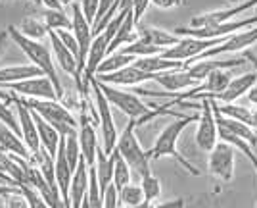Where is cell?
I'll return each instance as SVG.
<instances>
[{"label": "cell", "instance_id": "cell-1", "mask_svg": "<svg viewBox=\"0 0 257 208\" xmlns=\"http://www.w3.org/2000/svg\"><path fill=\"white\" fill-rule=\"evenodd\" d=\"M198 118H200V114L179 116V118H175L171 123H167V125L163 127V131L158 135L154 147H152L150 151H146V153H148V158H163V156H169V158H175L188 174L200 175V170H198L190 160H186V158L179 153V149H177V143H179L181 133L184 131L190 123H196Z\"/></svg>", "mask_w": 257, "mask_h": 208}, {"label": "cell", "instance_id": "cell-2", "mask_svg": "<svg viewBox=\"0 0 257 208\" xmlns=\"http://www.w3.org/2000/svg\"><path fill=\"white\" fill-rule=\"evenodd\" d=\"M6 31L10 35V41H14V43L22 48V52L29 58V62H31L33 66L39 67V70L43 72V76H46L52 81L54 89H56V93H58V99H62V97H64V89H62L60 77H58V72H56V64H54V60H52L50 48H48L46 44L41 43V41H31V39L20 35L18 29H16V25H10Z\"/></svg>", "mask_w": 257, "mask_h": 208}, {"label": "cell", "instance_id": "cell-3", "mask_svg": "<svg viewBox=\"0 0 257 208\" xmlns=\"http://www.w3.org/2000/svg\"><path fill=\"white\" fill-rule=\"evenodd\" d=\"M23 104L29 110H33L35 114H39L44 121H48L56 131L60 133L62 137L69 135V133L77 131V125H79V120L75 116L65 108L64 104H60L58 100H43V99H22Z\"/></svg>", "mask_w": 257, "mask_h": 208}, {"label": "cell", "instance_id": "cell-4", "mask_svg": "<svg viewBox=\"0 0 257 208\" xmlns=\"http://www.w3.org/2000/svg\"><path fill=\"white\" fill-rule=\"evenodd\" d=\"M135 120H128V125L125 127V131L117 137V145H115V153L127 162V166L131 168V172H137L140 177L152 174L150 168V158L148 153L142 149V145L137 139L135 133Z\"/></svg>", "mask_w": 257, "mask_h": 208}, {"label": "cell", "instance_id": "cell-5", "mask_svg": "<svg viewBox=\"0 0 257 208\" xmlns=\"http://www.w3.org/2000/svg\"><path fill=\"white\" fill-rule=\"evenodd\" d=\"M92 85V93H94V104H96V116L100 121V131H102V151L106 154H111L115 145H117V127H115V121L111 116V106L106 100V97L102 95V91L98 89L94 77L88 81Z\"/></svg>", "mask_w": 257, "mask_h": 208}, {"label": "cell", "instance_id": "cell-6", "mask_svg": "<svg viewBox=\"0 0 257 208\" xmlns=\"http://www.w3.org/2000/svg\"><path fill=\"white\" fill-rule=\"evenodd\" d=\"M223 39H194V37H179V41L173 44L171 48L163 50L160 56L175 62H182L184 66L192 64L200 54H204L205 50L213 48L221 43Z\"/></svg>", "mask_w": 257, "mask_h": 208}, {"label": "cell", "instance_id": "cell-7", "mask_svg": "<svg viewBox=\"0 0 257 208\" xmlns=\"http://www.w3.org/2000/svg\"><path fill=\"white\" fill-rule=\"evenodd\" d=\"M200 118H198V127H196V145L205 151L211 153L213 147L219 143V135H217V121H215V114L211 108V100L202 99L200 100Z\"/></svg>", "mask_w": 257, "mask_h": 208}, {"label": "cell", "instance_id": "cell-8", "mask_svg": "<svg viewBox=\"0 0 257 208\" xmlns=\"http://www.w3.org/2000/svg\"><path fill=\"white\" fill-rule=\"evenodd\" d=\"M12 93L16 97H22V99H43V100H60L58 99V93L54 89L52 81L46 76H37L29 77V79H23L20 83H14L8 85Z\"/></svg>", "mask_w": 257, "mask_h": 208}, {"label": "cell", "instance_id": "cell-9", "mask_svg": "<svg viewBox=\"0 0 257 208\" xmlns=\"http://www.w3.org/2000/svg\"><path fill=\"white\" fill-rule=\"evenodd\" d=\"M207 170L217 179L230 181L232 175H234V149L225 141L217 143L213 147V151L209 153Z\"/></svg>", "mask_w": 257, "mask_h": 208}, {"label": "cell", "instance_id": "cell-10", "mask_svg": "<svg viewBox=\"0 0 257 208\" xmlns=\"http://www.w3.org/2000/svg\"><path fill=\"white\" fill-rule=\"evenodd\" d=\"M71 33H73L77 46H79V74L83 77L86 54H88V48L92 43V25L85 20L83 12L79 8V2L71 4Z\"/></svg>", "mask_w": 257, "mask_h": 208}, {"label": "cell", "instance_id": "cell-11", "mask_svg": "<svg viewBox=\"0 0 257 208\" xmlns=\"http://www.w3.org/2000/svg\"><path fill=\"white\" fill-rule=\"evenodd\" d=\"M257 43V25L255 27H249V29H242V31H236V33L225 37L221 43L205 50L204 54H200L198 58H211V56L219 54H230V52H242L247 50L251 44Z\"/></svg>", "mask_w": 257, "mask_h": 208}, {"label": "cell", "instance_id": "cell-12", "mask_svg": "<svg viewBox=\"0 0 257 208\" xmlns=\"http://www.w3.org/2000/svg\"><path fill=\"white\" fill-rule=\"evenodd\" d=\"M46 37L50 39V52H52L54 64L60 67L62 72L69 74L71 77H75L79 89L85 91V83H83V77H81V74H79V62H77V58L65 48L64 44H62V41L58 39V35L54 33V31H48Z\"/></svg>", "mask_w": 257, "mask_h": 208}, {"label": "cell", "instance_id": "cell-13", "mask_svg": "<svg viewBox=\"0 0 257 208\" xmlns=\"http://www.w3.org/2000/svg\"><path fill=\"white\" fill-rule=\"evenodd\" d=\"M77 139H79V149H81V158L85 160L88 168H92L96 162V151H98V135L94 125L88 121L86 114H81L79 125H77Z\"/></svg>", "mask_w": 257, "mask_h": 208}, {"label": "cell", "instance_id": "cell-14", "mask_svg": "<svg viewBox=\"0 0 257 208\" xmlns=\"http://www.w3.org/2000/svg\"><path fill=\"white\" fill-rule=\"evenodd\" d=\"M257 6V0H244L236 6H230L226 10H215V12H207V14H200V16H194L190 23L186 27H204V25H217V23H225L234 20L238 14L246 10H253Z\"/></svg>", "mask_w": 257, "mask_h": 208}, {"label": "cell", "instance_id": "cell-15", "mask_svg": "<svg viewBox=\"0 0 257 208\" xmlns=\"http://www.w3.org/2000/svg\"><path fill=\"white\" fill-rule=\"evenodd\" d=\"M246 64V58H228V60H213V58H202V60H194L192 64L184 67V72L192 77L194 81L202 83L209 74H213L217 70H232L236 66Z\"/></svg>", "mask_w": 257, "mask_h": 208}, {"label": "cell", "instance_id": "cell-16", "mask_svg": "<svg viewBox=\"0 0 257 208\" xmlns=\"http://www.w3.org/2000/svg\"><path fill=\"white\" fill-rule=\"evenodd\" d=\"M12 102H16V110H18V123H20V135H22L25 147L29 149L31 154H37L41 151V143H39V135H37V125L33 120V112L18 97H14Z\"/></svg>", "mask_w": 257, "mask_h": 208}, {"label": "cell", "instance_id": "cell-17", "mask_svg": "<svg viewBox=\"0 0 257 208\" xmlns=\"http://www.w3.org/2000/svg\"><path fill=\"white\" fill-rule=\"evenodd\" d=\"M100 83H106V85H113V87H133V85H140V83H146V81H154L152 74L142 72L140 67H137L135 64L123 67L119 72L113 74H106V76H98L94 77Z\"/></svg>", "mask_w": 257, "mask_h": 208}, {"label": "cell", "instance_id": "cell-18", "mask_svg": "<svg viewBox=\"0 0 257 208\" xmlns=\"http://www.w3.org/2000/svg\"><path fill=\"white\" fill-rule=\"evenodd\" d=\"M257 85V74L251 70L249 74H244V76L232 77L230 83L226 85V89L215 97V102H223V104H230V102H236L238 99H242L249 89Z\"/></svg>", "mask_w": 257, "mask_h": 208}, {"label": "cell", "instance_id": "cell-19", "mask_svg": "<svg viewBox=\"0 0 257 208\" xmlns=\"http://www.w3.org/2000/svg\"><path fill=\"white\" fill-rule=\"evenodd\" d=\"M154 81L163 87L169 95H179L181 91H190V89L198 87V81H194L184 70H177V72H165V74H158L154 76Z\"/></svg>", "mask_w": 257, "mask_h": 208}, {"label": "cell", "instance_id": "cell-20", "mask_svg": "<svg viewBox=\"0 0 257 208\" xmlns=\"http://www.w3.org/2000/svg\"><path fill=\"white\" fill-rule=\"evenodd\" d=\"M86 189H88V166L81 158L71 177V185H69V208H81Z\"/></svg>", "mask_w": 257, "mask_h": 208}, {"label": "cell", "instance_id": "cell-21", "mask_svg": "<svg viewBox=\"0 0 257 208\" xmlns=\"http://www.w3.org/2000/svg\"><path fill=\"white\" fill-rule=\"evenodd\" d=\"M33 112V110H31ZM33 120H35V125H37V135H39V143H41V149L46 151L50 156H56V151L60 147V141H62V135L54 129L48 121H44L39 114L33 112Z\"/></svg>", "mask_w": 257, "mask_h": 208}, {"label": "cell", "instance_id": "cell-22", "mask_svg": "<svg viewBox=\"0 0 257 208\" xmlns=\"http://www.w3.org/2000/svg\"><path fill=\"white\" fill-rule=\"evenodd\" d=\"M0 149L4 153L12 154V156H20V158H25V160H33V154L25 147L22 135L8 129L6 125H0Z\"/></svg>", "mask_w": 257, "mask_h": 208}, {"label": "cell", "instance_id": "cell-23", "mask_svg": "<svg viewBox=\"0 0 257 208\" xmlns=\"http://www.w3.org/2000/svg\"><path fill=\"white\" fill-rule=\"evenodd\" d=\"M135 66L140 67L142 72L158 76V74H165V72H177V70H184L182 62H175V60H167L163 56H146V58H137Z\"/></svg>", "mask_w": 257, "mask_h": 208}, {"label": "cell", "instance_id": "cell-24", "mask_svg": "<svg viewBox=\"0 0 257 208\" xmlns=\"http://www.w3.org/2000/svg\"><path fill=\"white\" fill-rule=\"evenodd\" d=\"M113 162H115V154H106L102 151V147H98L96 151V162H94V172H96L98 187L100 193L104 195L107 185H111V175H113Z\"/></svg>", "mask_w": 257, "mask_h": 208}, {"label": "cell", "instance_id": "cell-25", "mask_svg": "<svg viewBox=\"0 0 257 208\" xmlns=\"http://www.w3.org/2000/svg\"><path fill=\"white\" fill-rule=\"evenodd\" d=\"M37 76H43V72L39 67H35L33 64H18V66L0 67V87H8V85H14V83H20L23 79Z\"/></svg>", "mask_w": 257, "mask_h": 208}, {"label": "cell", "instance_id": "cell-26", "mask_svg": "<svg viewBox=\"0 0 257 208\" xmlns=\"http://www.w3.org/2000/svg\"><path fill=\"white\" fill-rule=\"evenodd\" d=\"M137 39H139V31H137V23H135V20H133V10H131L127 16H125V20L121 22V25H119L115 37L111 39L109 48H107V54L115 52V50H119V48L125 46V44L135 43Z\"/></svg>", "mask_w": 257, "mask_h": 208}, {"label": "cell", "instance_id": "cell-27", "mask_svg": "<svg viewBox=\"0 0 257 208\" xmlns=\"http://www.w3.org/2000/svg\"><path fill=\"white\" fill-rule=\"evenodd\" d=\"M135 60H137L135 56L123 54L121 50H115V52L107 54L106 58L100 62V66L96 67V74H94V77L106 76V74H113V72H119V70H123V67L135 64Z\"/></svg>", "mask_w": 257, "mask_h": 208}, {"label": "cell", "instance_id": "cell-28", "mask_svg": "<svg viewBox=\"0 0 257 208\" xmlns=\"http://www.w3.org/2000/svg\"><path fill=\"white\" fill-rule=\"evenodd\" d=\"M16 29H18V33L20 35L27 37V39H31V41H43L44 37L48 35V29H46V25H44L43 20L33 18V16L23 18Z\"/></svg>", "mask_w": 257, "mask_h": 208}, {"label": "cell", "instance_id": "cell-29", "mask_svg": "<svg viewBox=\"0 0 257 208\" xmlns=\"http://www.w3.org/2000/svg\"><path fill=\"white\" fill-rule=\"evenodd\" d=\"M217 112L225 118L242 121V123H246L253 129V116H251V108H247V106H240L236 102H230V104H219L217 102Z\"/></svg>", "mask_w": 257, "mask_h": 208}, {"label": "cell", "instance_id": "cell-30", "mask_svg": "<svg viewBox=\"0 0 257 208\" xmlns=\"http://www.w3.org/2000/svg\"><path fill=\"white\" fill-rule=\"evenodd\" d=\"M139 35L146 37L154 46H158L161 52L171 48L173 44L179 41V37L175 33H169V31H161V29H137Z\"/></svg>", "mask_w": 257, "mask_h": 208}, {"label": "cell", "instance_id": "cell-31", "mask_svg": "<svg viewBox=\"0 0 257 208\" xmlns=\"http://www.w3.org/2000/svg\"><path fill=\"white\" fill-rule=\"evenodd\" d=\"M43 22L48 31H60V29L71 31V18L64 10H44Z\"/></svg>", "mask_w": 257, "mask_h": 208}, {"label": "cell", "instance_id": "cell-32", "mask_svg": "<svg viewBox=\"0 0 257 208\" xmlns=\"http://www.w3.org/2000/svg\"><path fill=\"white\" fill-rule=\"evenodd\" d=\"M113 154H115V162H113V175H111V185L115 187L117 191H121L125 185H128L131 183V168L127 166V162L119 156L115 151H113Z\"/></svg>", "mask_w": 257, "mask_h": 208}, {"label": "cell", "instance_id": "cell-33", "mask_svg": "<svg viewBox=\"0 0 257 208\" xmlns=\"http://www.w3.org/2000/svg\"><path fill=\"white\" fill-rule=\"evenodd\" d=\"M117 200H119V208L137 206V204H140V202H144V195H142L140 185L128 183V185H125L121 191H117Z\"/></svg>", "mask_w": 257, "mask_h": 208}, {"label": "cell", "instance_id": "cell-34", "mask_svg": "<svg viewBox=\"0 0 257 208\" xmlns=\"http://www.w3.org/2000/svg\"><path fill=\"white\" fill-rule=\"evenodd\" d=\"M64 153H65V160L69 168L75 172L77 164L81 160V149H79V139H77V131L69 133L64 137Z\"/></svg>", "mask_w": 257, "mask_h": 208}, {"label": "cell", "instance_id": "cell-35", "mask_svg": "<svg viewBox=\"0 0 257 208\" xmlns=\"http://www.w3.org/2000/svg\"><path fill=\"white\" fill-rule=\"evenodd\" d=\"M140 189H142L144 200L150 202V204L154 200H158L161 195V183L154 174H148V175H144V177H140Z\"/></svg>", "mask_w": 257, "mask_h": 208}, {"label": "cell", "instance_id": "cell-36", "mask_svg": "<svg viewBox=\"0 0 257 208\" xmlns=\"http://www.w3.org/2000/svg\"><path fill=\"white\" fill-rule=\"evenodd\" d=\"M0 125H6L12 131L20 133V123H18V116L12 112L8 102L0 97Z\"/></svg>", "mask_w": 257, "mask_h": 208}, {"label": "cell", "instance_id": "cell-37", "mask_svg": "<svg viewBox=\"0 0 257 208\" xmlns=\"http://www.w3.org/2000/svg\"><path fill=\"white\" fill-rule=\"evenodd\" d=\"M18 189L22 191V195L25 197L29 208H48V204L44 202V198L41 197V193L37 189H33L31 185H20Z\"/></svg>", "mask_w": 257, "mask_h": 208}, {"label": "cell", "instance_id": "cell-38", "mask_svg": "<svg viewBox=\"0 0 257 208\" xmlns=\"http://www.w3.org/2000/svg\"><path fill=\"white\" fill-rule=\"evenodd\" d=\"M54 33L58 35V39L62 41V44H64L71 54L75 56L77 62H79V46H77V41H75V37H73V33L67 31V29H60V31H54Z\"/></svg>", "mask_w": 257, "mask_h": 208}, {"label": "cell", "instance_id": "cell-39", "mask_svg": "<svg viewBox=\"0 0 257 208\" xmlns=\"http://www.w3.org/2000/svg\"><path fill=\"white\" fill-rule=\"evenodd\" d=\"M2 198H4V206L2 208H29L27 206V200H25V197L22 195L20 189H14L12 193L4 195Z\"/></svg>", "mask_w": 257, "mask_h": 208}, {"label": "cell", "instance_id": "cell-40", "mask_svg": "<svg viewBox=\"0 0 257 208\" xmlns=\"http://www.w3.org/2000/svg\"><path fill=\"white\" fill-rule=\"evenodd\" d=\"M98 2H100V0H81V2H79V8H81L83 16H85V20L90 23V25L94 23V18H96Z\"/></svg>", "mask_w": 257, "mask_h": 208}, {"label": "cell", "instance_id": "cell-41", "mask_svg": "<svg viewBox=\"0 0 257 208\" xmlns=\"http://www.w3.org/2000/svg\"><path fill=\"white\" fill-rule=\"evenodd\" d=\"M102 208H119L117 189L113 185H107V189L102 195Z\"/></svg>", "mask_w": 257, "mask_h": 208}, {"label": "cell", "instance_id": "cell-42", "mask_svg": "<svg viewBox=\"0 0 257 208\" xmlns=\"http://www.w3.org/2000/svg\"><path fill=\"white\" fill-rule=\"evenodd\" d=\"M148 6H150V0H133V20L137 25L142 20V16L146 14Z\"/></svg>", "mask_w": 257, "mask_h": 208}, {"label": "cell", "instance_id": "cell-43", "mask_svg": "<svg viewBox=\"0 0 257 208\" xmlns=\"http://www.w3.org/2000/svg\"><path fill=\"white\" fill-rule=\"evenodd\" d=\"M150 4H154L160 10H171V8L182 6V0H150Z\"/></svg>", "mask_w": 257, "mask_h": 208}, {"label": "cell", "instance_id": "cell-44", "mask_svg": "<svg viewBox=\"0 0 257 208\" xmlns=\"http://www.w3.org/2000/svg\"><path fill=\"white\" fill-rule=\"evenodd\" d=\"M148 208H184V198H173V200H165V202H156V204H150Z\"/></svg>", "mask_w": 257, "mask_h": 208}, {"label": "cell", "instance_id": "cell-45", "mask_svg": "<svg viewBox=\"0 0 257 208\" xmlns=\"http://www.w3.org/2000/svg\"><path fill=\"white\" fill-rule=\"evenodd\" d=\"M39 4H43L46 10H64L60 0H39Z\"/></svg>", "mask_w": 257, "mask_h": 208}, {"label": "cell", "instance_id": "cell-46", "mask_svg": "<svg viewBox=\"0 0 257 208\" xmlns=\"http://www.w3.org/2000/svg\"><path fill=\"white\" fill-rule=\"evenodd\" d=\"M8 43H10V35H8V31H0V56L4 54V50H6Z\"/></svg>", "mask_w": 257, "mask_h": 208}, {"label": "cell", "instance_id": "cell-47", "mask_svg": "<svg viewBox=\"0 0 257 208\" xmlns=\"http://www.w3.org/2000/svg\"><path fill=\"white\" fill-rule=\"evenodd\" d=\"M244 58H246V62H251V66H253V72L257 74V54L249 52V50H244Z\"/></svg>", "mask_w": 257, "mask_h": 208}, {"label": "cell", "instance_id": "cell-48", "mask_svg": "<svg viewBox=\"0 0 257 208\" xmlns=\"http://www.w3.org/2000/svg\"><path fill=\"white\" fill-rule=\"evenodd\" d=\"M14 189H18V187H12V185H0V197H4V195H8V193H12Z\"/></svg>", "mask_w": 257, "mask_h": 208}, {"label": "cell", "instance_id": "cell-49", "mask_svg": "<svg viewBox=\"0 0 257 208\" xmlns=\"http://www.w3.org/2000/svg\"><path fill=\"white\" fill-rule=\"evenodd\" d=\"M148 206H150V202L144 200V202H140V204H137V206H123V208H148Z\"/></svg>", "mask_w": 257, "mask_h": 208}, {"label": "cell", "instance_id": "cell-50", "mask_svg": "<svg viewBox=\"0 0 257 208\" xmlns=\"http://www.w3.org/2000/svg\"><path fill=\"white\" fill-rule=\"evenodd\" d=\"M73 2H75V0H60V4H62V6H71Z\"/></svg>", "mask_w": 257, "mask_h": 208}, {"label": "cell", "instance_id": "cell-51", "mask_svg": "<svg viewBox=\"0 0 257 208\" xmlns=\"http://www.w3.org/2000/svg\"><path fill=\"white\" fill-rule=\"evenodd\" d=\"M0 185H10V183H8L6 179H0ZM12 187H14V185H12Z\"/></svg>", "mask_w": 257, "mask_h": 208}, {"label": "cell", "instance_id": "cell-52", "mask_svg": "<svg viewBox=\"0 0 257 208\" xmlns=\"http://www.w3.org/2000/svg\"><path fill=\"white\" fill-rule=\"evenodd\" d=\"M253 12H255V16H257V6H255V8H253Z\"/></svg>", "mask_w": 257, "mask_h": 208}, {"label": "cell", "instance_id": "cell-53", "mask_svg": "<svg viewBox=\"0 0 257 208\" xmlns=\"http://www.w3.org/2000/svg\"><path fill=\"white\" fill-rule=\"evenodd\" d=\"M75 2H81V0H75Z\"/></svg>", "mask_w": 257, "mask_h": 208}, {"label": "cell", "instance_id": "cell-54", "mask_svg": "<svg viewBox=\"0 0 257 208\" xmlns=\"http://www.w3.org/2000/svg\"><path fill=\"white\" fill-rule=\"evenodd\" d=\"M2 2H6V0H2Z\"/></svg>", "mask_w": 257, "mask_h": 208}, {"label": "cell", "instance_id": "cell-55", "mask_svg": "<svg viewBox=\"0 0 257 208\" xmlns=\"http://www.w3.org/2000/svg\"><path fill=\"white\" fill-rule=\"evenodd\" d=\"M0 208H2V206H0Z\"/></svg>", "mask_w": 257, "mask_h": 208}]
</instances>
